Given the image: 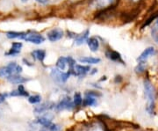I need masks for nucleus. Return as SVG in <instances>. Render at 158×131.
Here are the masks:
<instances>
[{
    "instance_id": "393cba45",
    "label": "nucleus",
    "mask_w": 158,
    "mask_h": 131,
    "mask_svg": "<svg viewBox=\"0 0 158 131\" xmlns=\"http://www.w3.org/2000/svg\"><path fill=\"white\" fill-rule=\"evenodd\" d=\"M74 105L75 107H79L83 104V99L79 92H76L74 95Z\"/></svg>"
},
{
    "instance_id": "aec40b11",
    "label": "nucleus",
    "mask_w": 158,
    "mask_h": 131,
    "mask_svg": "<svg viewBox=\"0 0 158 131\" xmlns=\"http://www.w3.org/2000/svg\"><path fill=\"white\" fill-rule=\"evenodd\" d=\"M151 36L153 40L158 44V17L154 20L152 28H151Z\"/></svg>"
},
{
    "instance_id": "cd10ccee",
    "label": "nucleus",
    "mask_w": 158,
    "mask_h": 131,
    "mask_svg": "<svg viewBox=\"0 0 158 131\" xmlns=\"http://www.w3.org/2000/svg\"><path fill=\"white\" fill-rule=\"evenodd\" d=\"M85 95H90V96H92V97H100L101 96V94L100 93H98V91H87L86 93H85Z\"/></svg>"
},
{
    "instance_id": "a211bd4d",
    "label": "nucleus",
    "mask_w": 158,
    "mask_h": 131,
    "mask_svg": "<svg viewBox=\"0 0 158 131\" xmlns=\"http://www.w3.org/2000/svg\"><path fill=\"white\" fill-rule=\"evenodd\" d=\"M31 56L34 57V59L43 63L44 59L46 58V51L44 49H35L31 52Z\"/></svg>"
},
{
    "instance_id": "412c9836",
    "label": "nucleus",
    "mask_w": 158,
    "mask_h": 131,
    "mask_svg": "<svg viewBox=\"0 0 158 131\" xmlns=\"http://www.w3.org/2000/svg\"><path fill=\"white\" fill-rule=\"evenodd\" d=\"M83 104L85 107H94L97 105L96 98L90 95H85V98L83 100Z\"/></svg>"
},
{
    "instance_id": "423d86ee",
    "label": "nucleus",
    "mask_w": 158,
    "mask_h": 131,
    "mask_svg": "<svg viewBox=\"0 0 158 131\" xmlns=\"http://www.w3.org/2000/svg\"><path fill=\"white\" fill-rule=\"evenodd\" d=\"M24 40H26L27 42L35 44V45H39V44H41V43H43L45 41V38H44L43 35L38 34V33L27 32Z\"/></svg>"
},
{
    "instance_id": "f8f14e48",
    "label": "nucleus",
    "mask_w": 158,
    "mask_h": 131,
    "mask_svg": "<svg viewBox=\"0 0 158 131\" xmlns=\"http://www.w3.org/2000/svg\"><path fill=\"white\" fill-rule=\"evenodd\" d=\"M89 34H90V30L86 29L82 34L75 36V39H74L75 44L76 45H82L83 43H85V41L88 40V38H89Z\"/></svg>"
},
{
    "instance_id": "bb28decb",
    "label": "nucleus",
    "mask_w": 158,
    "mask_h": 131,
    "mask_svg": "<svg viewBox=\"0 0 158 131\" xmlns=\"http://www.w3.org/2000/svg\"><path fill=\"white\" fill-rule=\"evenodd\" d=\"M46 129H47V131H61L62 128L58 124H53L52 123L48 127H46Z\"/></svg>"
},
{
    "instance_id": "7ed1b4c3",
    "label": "nucleus",
    "mask_w": 158,
    "mask_h": 131,
    "mask_svg": "<svg viewBox=\"0 0 158 131\" xmlns=\"http://www.w3.org/2000/svg\"><path fill=\"white\" fill-rule=\"evenodd\" d=\"M22 67L18 64L17 63H8L6 66H3L0 68V78H8L10 76L16 74H20L22 72Z\"/></svg>"
},
{
    "instance_id": "f257e3e1",
    "label": "nucleus",
    "mask_w": 158,
    "mask_h": 131,
    "mask_svg": "<svg viewBox=\"0 0 158 131\" xmlns=\"http://www.w3.org/2000/svg\"><path fill=\"white\" fill-rule=\"evenodd\" d=\"M144 89H145V95L148 101L147 111L148 114H152L154 113V108H155L156 92H155V88L149 80L144 81Z\"/></svg>"
},
{
    "instance_id": "39448f33",
    "label": "nucleus",
    "mask_w": 158,
    "mask_h": 131,
    "mask_svg": "<svg viewBox=\"0 0 158 131\" xmlns=\"http://www.w3.org/2000/svg\"><path fill=\"white\" fill-rule=\"evenodd\" d=\"M70 72H64L62 70H60L57 68L52 69L51 70V77L53 78V79L55 81H56L57 83L62 84V83H65L67 80L70 77Z\"/></svg>"
},
{
    "instance_id": "ddd939ff",
    "label": "nucleus",
    "mask_w": 158,
    "mask_h": 131,
    "mask_svg": "<svg viewBox=\"0 0 158 131\" xmlns=\"http://www.w3.org/2000/svg\"><path fill=\"white\" fill-rule=\"evenodd\" d=\"M106 57H107L108 59L112 60L113 62H118V63H122L123 61L121 59V56L118 52L113 50V49H107L106 51Z\"/></svg>"
},
{
    "instance_id": "0eeeda50",
    "label": "nucleus",
    "mask_w": 158,
    "mask_h": 131,
    "mask_svg": "<svg viewBox=\"0 0 158 131\" xmlns=\"http://www.w3.org/2000/svg\"><path fill=\"white\" fill-rule=\"evenodd\" d=\"M79 131H107V129L101 122H91L82 126Z\"/></svg>"
},
{
    "instance_id": "2eb2a0df",
    "label": "nucleus",
    "mask_w": 158,
    "mask_h": 131,
    "mask_svg": "<svg viewBox=\"0 0 158 131\" xmlns=\"http://www.w3.org/2000/svg\"><path fill=\"white\" fill-rule=\"evenodd\" d=\"M7 80L11 83V84H16V85H22L24 83L27 82L29 79L24 78L22 76H20L19 74H16V75H12V76H10Z\"/></svg>"
},
{
    "instance_id": "4be33fe9",
    "label": "nucleus",
    "mask_w": 158,
    "mask_h": 131,
    "mask_svg": "<svg viewBox=\"0 0 158 131\" xmlns=\"http://www.w3.org/2000/svg\"><path fill=\"white\" fill-rule=\"evenodd\" d=\"M36 122L39 123L40 125L43 126V127H48V126L52 124V120H51V119L46 117V116L39 117V118L36 120Z\"/></svg>"
},
{
    "instance_id": "9b49d317",
    "label": "nucleus",
    "mask_w": 158,
    "mask_h": 131,
    "mask_svg": "<svg viewBox=\"0 0 158 131\" xmlns=\"http://www.w3.org/2000/svg\"><path fill=\"white\" fill-rule=\"evenodd\" d=\"M75 107L74 106V103L72 102V100H71V99L69 97L67 98H64L63 99H62L59 104H57L56 105V109L58 111H61V110H64V109H69V110H70V109H72Z\"/></svg>"
},
{
    "instance_id": "a878e982",
    "label": "nucleus",
    "mask_w": 158,
    "mask_h": 131,
    "mask_svg": "<svg viewBox=\"0 0 158 131\" xmlns=\"http://www.w3.org/2000/svg\"><path fill=\"white\" fill-rule=\"evenodd\" d=\"M41 97L40 95H34V96H29L28 97V102L31 104H38L40 102Z\"/></svg>"
},
{
    "instance_id": "6e6552de",
    "label": "nucleus",
    "mask_w": 158,
    "mask_h": 131,
    "mask_svg": "<svg viewBox=\"0 0 158 131\" xmlns=\"http://www.w3.org/2000/svg\"><path fill=\"white\" fill-rule=\"evenodd\" d=\"M70 74L77 77H85V75L90 71V66H85V65H80L76 64L71 70H69Z\"/></svg>"
},
{
    "instance_id": "5701e85b",
    "label": "nucleus",
    "mask_w": 158,
    "mask_h": 131,
    "mask_svg": "<svg viewBox=\"0 0 158 131\" xmlns=\"http://www.w3.org/2000/svg\"><path fill=\"white\" fill-rule=\"evenodd\" d=\"M50 104L49 103H44V104H41L38 107H36L34 108V112L35 113H38V114H40V113H44L46 112L48 109H50L52 108V106H49Z\"/></svg>"
},
{
    "instance_id": "9d476101",
    "label": "nucleus",
    "mask_w": 158,
    "mask_h": 131,
    "mask_svg": "<svg viewBox=\"0 0 158 131\" xmlns=\"http://www.w3.org/2000/svg\"><path fill=\"white\" fill-rule=\"evenodd\" d=\"M22 47V42H12L11 49L5 53V56L6 57H16L19 54H20Z\"/></svg>"
},
{
    "instance_id": "c756f323",
    "label": "nucleus",
    "mask_w": 158,
    "mask_h": 131,
    "mask_svg": "<svg viewBox=\"0 0 158 131\" xmlns=\"http://www.w3.org/2000/svg\"><path fill=\"white\" fill-rule=\"evenodd\" d=\"M35 1L40 5H47L48 3V0H35Z\"/></svg>"
},
{
    "instance_id": "dca6fc26",
    "label": "nucleus",
    "mask_w": 158,
    "mask_h": 131,
    "mask_svg": "<svg viewBox=\"0 0 158 131\" xmlns=\"http://www.w3.org/2000/svg\"><path fill=\"white\" fill-rule=\"evenodd\" d=\"M6 37L8 39H19V40H24L27 32H15V31H9L6 34Z\"/></svg>"
},
{
    "instance_id": "6ab92c4d",
    "label": "nucleus",
    "mask_w": 158,
    "mask_h": 131,
    "mask_svg": "<svg viewBox=\"0 0 158 131\" xmlns=\"http://www.w3.org/2000/svg\"><path fill=\"white\" fill-rule=\"evenodd\" d=\"M68 67V58L65 57H61L58 58L56 62V68L60 70H65Z\"/></svg>"
},
{
    "instance_id": "4468645a",
    "label": "nucleus",
    "mask_w": 158,
    "mask_h": 131,
    "mask_svg": "<svg viewBox=\"0 0 158 131\" xmlns=\"http://www.w3.org/2000/svg\"><path fill=\"white\" fill-rule=\"evenodd\" d=\"M86 42H87V45L91 52H97L98 50L100 43L97 37H90L86 40Z\"/></svg>"
},
{
    "instance_id": "7c9ffc66",
    "label": "nucleus",
    "mask_w": 158,
    "mask_h": 131,
    "mask_svg": "<svg viewBox=\"0 0 158 131\" xmlns=\"http://www.w3.org/2000/svg\"><path fill=\"white\" fill-rule=\"evenodd\" d=\"M27 0H21V2H27Z\"/></svg>"
},
{
    "instance_id": "b1692460",
    "label": "nucleus",
    "mask_w": 158,
    "mask_h": 131,
    "mask_svg": "<svg viewBox=\"0 0 158 131\" xmlns=\"http://www.w3.org/2000/svg\"><path fill=\"white\" fill-rule=\"evenodd\" d=\"M18 96H20V97H29L28 92L27 91V90L25 89V87L22 85H19L17 89Z\"/></svg>"
},
{
    "instance_id": "f03ea898",
    "label": "nucleus",
    "mask_w": 158,
    "mask_h": 131,
    "mask_svg": "<svg viewBox=\"0 0 158 131\" xmlns=\"http://www.w3.org/2000/svg\"><path fill=\"white\" fill-rule=\"evenodd\" d=\"M118 0H91L90 6L101 12L113 10L118 6Z\"/></svg>"
},
{
    "instance_id": "f3484780",
    "label": "nucleus",
    "mask_w": 158,
    "mask_h": 131,
    "mask_svg": "<svg viewBox=\"0 0 158 131\" xmlns=\"http://www.w3.org/2000/svg\"><path fill=\"white\" fill-rule=\"evenodd\" d=\"M78 61L81 63H86V64H98L101 62L100 58L98 57H85L79 58Z\"/></svg>"
},
{
    "instance_id": "c85d7f7f",
    "label": "nucleus",
    "mask_w": 158,
    "mask_h": 131,
    "mask_svg": "<svg viewBox=\"0 0 158 131\" xmlns=\"http://www.w3.org/2000/svg\"><path fill=\"white\" fill-rule=\"evenodd\" d=\"M7 96H8L7 93H0V104L6 100V99Z\"/></svg>"
},
{
    "instance_id": "1a4fd4ad",
    "label": "nucleus",
    "mask_w": 158,
    "mask_h": 131,
    "mask_svg": "<svg viewBox=\"0 0 158 131\" xmlns=\"http://www.w3.org/2000/svg\"><path fill=\"white\" fill-rule=\"evenodd\" d=\"M64 33L61 28H53L47 34L48 40L50 42H56L63 37Z\"/></svg>"
},
{
    "instance_id": "20e7f679",
    "label": "nucleus",
    "mask_w": 158,
    "mask_h": 131,
    "mask_svg": "<svg viewBox=\"0 0 158 131\" xmlns=\"http://www.w3.org/2000/svg\"><path fill=\"white\" fill-rule=\"evenodd\" d=\"M155 54H156V49L153 47H149V48L146 49L144 51L142 52L141 54V56L138 57V59H137L138 65L135 68L136 72H139V73L143 72L145 70V67H146V65H145L146 61L149 57L154 56Z\"/></svg>"
}]
</instances>
